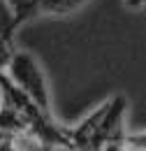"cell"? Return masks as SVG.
Wrapping results in <instances>:
<instances>
[{
  "mask_svg": "<svg viewBox=\"0 0 146 151\" xmlns=\"http://www.w3.org/2000/svg\"><path fill=\"white\" fill-rule=\"evenodd\" d=\"M5 75L9 77L33 102H37L44 112H49V88H47V81H44V75H42L39 65L35 63V58L30 56L28 51H14V56L9 60Z\"/></svg>",
  "mask_w": 146,
  "mask_h": 151,
  "instance_id": "1",
  "label": "cell"
},
{
  "mask_svg": "<svg viewBox=\"0 0 146 151\" xmlns=\"http://www.w3.org/2000/svg\"><path fill=\"white\" fill-rule=\"evenodd\" d=\"M21 21L16 19L14 9L9 7L7 0H0V37L9 40L12 42V35H14V28H16Z\"/></svg>",
  "mask_w": 146,
  "mask_h": 151,
  "instance_id": "2",
  "label": "cell"
},
{
  "mask_svg": "<svg viewBox=\"0 0 146 151\" xmlns=\"http://www.w3.org/2000/svg\"><path fill=\"white\" fill-rule=\"evenodd\" d=\"M12 56H14V47H12V42L5 40V37H0V72L7 70V65H9Z\"/></svg>",
  "mask_w": 146,
  "mask_h": 151,
  "instance_id": "3",
  "label": "cell"
},
{
  "mask_svg": "<svg viewBox=\"0 0 146 151\" xmlns=\"http://www.w3.org/2000/svg\"><path fill=\"white\" fill-rule=\"evenodd\" d=\"M125 144L132 151H146V132L139 135H125Z\"/></svg>",
  "mask_w": 146,
  "mask_h": 151,
  "instance_id": "4",
  "label": "cell"
},
{
  "mask_svg": "<svg viewBox=\"0 0 146 151\" xmlns=\"http://www.w3.org/2000/svg\"><path fill=\"white\" fill-rule=\"evenodd\" d=\"M125 5H128L130 9H139V7L146 5V0H125Z\"/></svg>",
  "mask_w": 146,
  "mask_h": 151,
  "instance_id": "5",
  "label": "cell"
}]
</instances>
